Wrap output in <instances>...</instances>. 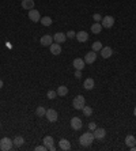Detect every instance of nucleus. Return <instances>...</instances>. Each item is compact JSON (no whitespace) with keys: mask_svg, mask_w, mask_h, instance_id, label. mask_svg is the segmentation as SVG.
<instances>
[{"mask_svg":"<svg viewBox=\"0 0 136 151\" xmlns=\"http://www.w3.org/2000/svg\"><path fill=\"white\" fill-rule=\"evenodd\" d=\"M131 151H136V146H132V147H129Z\"/></svg>","mask_w":136,"mask_h":151,"instance_id":"f704fd0d","label":"nucleus"},{"mask_svg":"<svg viewBox=\"0 0 136 151\" xmlns=\"http://www.w3.org/2000/svg\"><path fill=\"white\" fill-rule=\"evenodd\" d=\"M42 143H44V146H46V147L49 148L50 146H53L55 140H53V138H52V136H45V138L42 139Z\"/></svg>","mask_w":136,"mask_h":151,"instance_id":"4be33fe9","label":"nucleus"},{"mask_svg":"<svg viewBox=\"0 0 136 151\" xmlns=\"http://www.w3.org/2000/svg\"><path fill=\"white\" fill-rule=\"evenodd\" d=\"M40 42L42 46H50V45L53 44V37H50V36H42L41 40H40Z\"/></svg>","mask_w":136,"mask_h":151,"instance_id":"9b49d317","label":"nucleus"},{"mask_svg":"<svg viewBox=\"0 0 136 151\" xmlns=\"http://www.w3.org/2000/svg\"><path fill=\"white\" fill-rule=\"evenodd\" d=\"M91 32H93L94 34H99V33L102 32V25L98 23V22L93 23V25H91Z\"/></svg>","mask_w":136,"mask_h":151,"instance_id":"aec40b11","label":"nucleus"},{"mask_svg":"<svg viewBox=\"0 0 136 151\" xmlns=\"http://www.w3.org/2000/svg\"><path fill=\"white\" fill-rule=\"evenodd\" d=\"M102 48H104V46H102V44H101V41H95V42L93 44V50L94 52H98V50H101Z\"/></svg>","mask_w":136,"mask_h":151,"instance_id":"a878e982","label":"nucleus"},{"mask_svg":"<svg viewBox=\"0 0 136 151\" xmlns=\"http://www.w3.org/2000/svg\"><path fill=\"white\" fill-rule=\"evenodd\" d=\"M46 150H48L46 146H37L36 147V151H46Z\"/></svg>","mask_w":136,"mask_h":151,"instance_id":"c756f323","label":"nucleus"},{"mask_svg":"<svg viewBox=\"0 0 136 151\" xmlns=\"http://www.w3.org/2000/svg\"><path fill=\"white\" fill-rule=\"evenodd\" d=\"M67 37L68 38H75V37H76V33H75L74 30H69V32L67 33Z\"/></svg>","mask_w":136,"mask_h":151,"instance_id":"c85d7f7f","label":"nucleus"},{"mask_svg":"<svg viewBox=\"0 0 136 151\" xmlns=\"http://www.w3.org/2000/svg\"><path fill=\"white\" fill-rule=\"evenodd\" d=\"M101 25H102V27L110 29L112 26L114 25V18H113V16H110V15L104 16V18H102V22H101Z\"/></svg>","mask_w":136,"mask_h":151,"instance_id":"423d86ee","label":"nucleus"},{"mask_svg":"<svg viewBox=\"0 0 136 151\" xmlns=\"http://www.w3.org/2000/svg\"><path fill=\"white\" fill-rule=\"evenodd\" d=\"M97 128V124L95 123H88V131H94Z\"/></svg>","mask_w":136,"mask_h":151,"instance_id":"7c9ffc66","label":"nucleus"},{"mask_svg":"<svg viewBox=\"0 0 136 151\" xmlns=\"http://www.w3.org/2000/svg\"><path fill=\"white\" fill-rule=\"evenodd\" d=\"M85 60L83 59H79V57H76L74 61H72V65L75 67V69H79V71H82V69L85 68Z\"/></svg>","mask_w":136,"mask_h":151,"instance_id":"1a4fd4ad","label":"nucleus"},{"mask_svg":"<svg viewBox=\"0 0 136 151\" xmlns=\"http://www.w3.org/2000/svg\"><path fill=\"white\" fill-rule=\"evenodd\" d=\"M22 7H23L25 10L34 8V0H22Z\"/></svg>","mask_w":136,"mask_h":151,"instance_id":"6ab92c4d","label":"nucleus"},{"mask_svg":"<svg viewBox=\"0 0 136 151\" xmlns=\"http://www.w3.org/2000/svg\"><path fill=\"white\" fill-rule=\"evenodd\" d=\"M41 23L44 26H50L52 25V18L50 16H44V18H41Z\"/></svg>","mask_w":136,"mask_h":151,"instance_id":"393cba45","label":"nucleus"},{"mask_svg":"<svg viewBox=\"0 0 136 151\" xmlns=\"http://www.w3.org/2000/svg\"><path fill=\"white\" fill-rule=\"evenodd\" d=\"M93 18H94V20H95V22H99V20H102V18H101V15H99V14H94Z\"/></svg>","mask_w":136,"mask_h":151,"instance_id":"2f4dec72","label":"nucleus"},{"mask_svg":"<svg viewBox=\"0 0 136 151\" xmlns=\"http://www.w3.org/2000/svg\"><path fill=\"white\" fill-rule=\"evenodd\" d=\"M56 93H57V95H60V97H64V95L68 94V87L67 86H59Z\"/></svg>","mask_w":136,"mask_h":151,"instance_id":"412c9836","label":"nucleus"},{"mask_svg":"<svg viewBox=\"0 0 136 151\" xmlns=\"http://www.w3.org/2000/svg\"><path fill=\"white\" fill-rule=\"evenodd\" d=\"M48 150H50V151H55V150H56L55 144H53V146H50V147H49V148H48Z\"/></svg>","mask_w":136,"mask_h":151,"instance_id":"72a5a7b5","label":"nucleus"},{"mask_svg":"<svg viewBox=\"0 0 136 151\" xmlns=\"http://www.w3.org/2000/svg\"><path fill=\"white\" fill-rule=\"evenodd\" d=\"M29 19H30L31 22H40V20H41L40 11H37L36 8H31V10H29Z\"/></svg>","mask_w":136,"mask_h":151,"instance_id":"39448f33","label":"nucleus"},{"mask_svg":"<svg viewBox=\"0 0 136 151\" xmlns=\"http://www.w3.org/2000/svg\"><path fill=\"white\" fill-rule=\"evenodd\" d=\"M75 78H76V79H81V78H82V72L79 71V69H76V71H75Z\"/></svg>","mask_w":136,"mask_h":151,"instance_id":"473e14b6","label":"nucleus"},{"mask_svg":"<svg viewBox=\"0 0 136 151\" xmlns=\"http://www.w3.org/2000/svg\"><path fill=\"white\" fill-rule=\"evenodd\" d=\"M53 40H55L57 44H63V42L67 40V36H65L64 33H56L55 36H53Z\"/></svg>","mask_w":136,"mask_h":151,"instance_id":"2eb2a0df","label":"nucleus"},{"mask_svg":"<svg viewBox=\"0 0 136 151\" xmlns=\"http://www.w3.org/2000/svg\"><path fill=\"white\" fill-rule=\"evenodd\" d=\"M85 105H86V100H85L83 95H76L74 98V101H72V106L76 110H82L85 107Z\"/></svg>","mask_w":136,"mask_h":151,"instance_id":"f03ea898","label":"nucleus"},{"mask_svg":"<svg viewBox=\"0 0 136 151\" xmlns=\"http://www.w3.org/2000/svg\"><path fill=\"white\" fill-rule=\"evenodd\" d=\"M82 127H83V123L79 117H72L71 119V128L75 129V131H81Z\"/></svg>","mask_w":136,"mask_h":151,"instance_id":"20e7f679","label":"nucleus"},{"mask_svg":"<svg viewBox=\"0 0 136 151\" xmlns=\"http://www.w3.org/2000/svg\"><path fill=\"white\" fill-rule=\"evenodd\" d=\"M95 60H97V53H95L94 50H91V52L86 53V56H85V63H87V64H93Z\"/></svg>","mask_w":136,"mask_h":151,"instance_id":"6e6552de","label":"nucleus"},{"mask_svg":"<svg viewBox=\"0 0 136 151\" xmlns=\"http://www.w3.org/2000/svg\"><path fill=\"white\" fill-rule=\"evenodd\" d=\"M125 144L128 146V147H132V146L136 144V138L133 135H128L127 138H125Z\"/></svg>","mask_w":136,"mask_h":151,"instance_id":"a211bd4d","label":"nucleus"},{"mask_svg":"<svg viewBox=\"0 0 136 151\" xmlns=\"http://www.w3.org/2000/svg\"><path fill=\"white\" fill-rule=\"evenodd\" d=\"M14 142V146H17V147H20V146L25 143V139L22 138V136H17V138L13 140Z\"/></svg>","mask_w":136,"mask_h":151,"instance_id":"5701e85b","label":"nucleus"},{"mask_svg":"<svg viewBox=\"0 0 136 151\" xmlns=\"http://www.w3.org/2000/svg\"><path fill=\"white\" fill-rule=\"evenodd\" d=\"M94 135L91 132H85L82 135L81 138H79V143L82 146H85V147H88V146H91V143L94 142Z\"/></svg>","mask_w":136,"mask_h":151,"instance_id":"f257e3e1","label":"nucleus"},{"mask_svg":"<svg viewBox=\"0 0 136 151\" xmlns=\"http://www.w3.org/2000/svg\"><path fill=\"white\" fill-rule=\"evenodd\" d=\"M50 53L52 55H55V56H59L60 53H61V46H60V44H52L50 45Z\"/></svg>","mask_w":136,"mask_h":151,"instance_id":"ddd939ff","label":"nucleus"},{"mask_svg":"<svg viewBox=\"0 0 136 151\" xmlns=\"http://www.w3.org/2000/svg\"><path fill=\"white\" fill-rule=\"evenodd\" d=\"M36 114H37L38 117H42V116L46 114V109H45L44 106H38L37 109H36Z\"/></svg>","mask_w":136,"mask_h":151,"instance_id":"b1692460","label":"nucleus"},{"mask_svg":"<svg viewBox=\"0 0 136 151\" xmlns=\"http://www.w3.org/2000/svg\"><path fill=\"white\" fill-rule=\"evenodd\" d=\"M76 40L79 41V42H86L87 40H88V34H87L86 32H79V33H76Z\"/></svg>","mask_w":136,"mask_h":151,"instance_id":"dca6fc26","label":"nucleus"},{"mask_svg":"<svg viewBox=\"0 0 136 151\" xmlns=\"http://www.w3.org/2000/svg\"><path fill=\"white\" fill-rule=\"evenodd\" d=\"M3 87V80H1V79H0V88Z\"/></svg>","mask_w":136,"mask_h":151,"instance_id":"c9c22d12","label":"nucleus"},{"mask_svg":"<svg viewBox=\"0 0 136 151\" xmlns=\"http://www.w3.org/2000/svg\"><path fill=\"white\" fill-rule=\"evenodd\" d=\"M20 1H22V0H20Z\"/></svg>","mask_w":136,"mask_h":151,"instance_id":"4c0bfd02","label":"nucleus"},{"mask_svg":"<svg viewBox=\"0 0 136 151\" xmlns=\"http://www.w3.org/2000/svg\"><path fill=\"white\" fill-rule=\"evenodd\" d=\"M133 116H135V117H136V107H135V109H133Z\"/></svg>","mask_w":136,"mask_h":151,"instance_id":"e433bc0d","label":"nucleus"},{"mask_svg":"<svg viewBox=\"0 0 136 151\" xmlns=\"http://www.w3.org/2000/svg\"><path fill=\"white\" fill-rule=\"evenodd\" d=\"M46 119H48V121H50V123H55V121H57V119H59V113L56 112L55 109H48V110H46Z\"/></svg>","mask_w":136,"mask_h":151,"instance_id":"0eeeda50","label":"nucleus"},{"mask_svg":"<svg viewBox=\"0 0 136 151\" xmlns=\"http://www.w3.org/2000/svg\"><path fill=\"white\" fill-rule=\"evenodd\" d=\"M82 110H83V113H85V116H87V117L93 114V109H91L90 106H86V105H85V107H83Z\"/></svg>","mask_w":136,"mask_h":151,"instance_id":"bb28decb","label":"nucleus"},{"mask_svg":"<svg viewBox=\"0 0 136 151\" xmlns=\"http://www.w3.org/2000/svg\"><path fill=\"white\" fill-rule=\"evenodd\" d=\"M59 147H60L63 151H68L69 148H71V143L68 142L67 139H60V142H59Z\"/></svg>","mask_w":136,"mask_h":151,"instance_id":"4468645a","label":"nucleus"},{"mask_svg":"<svg viewBox=\"0 0 136 151\" xmlns=\"http://www.w3.org/2000/svg\"><path fill=\"white\" fill-rule=\"evenodd\" d=\"M93 135L95 139H104L106 136V131L104 128H95L93 131Z\"/></svg>","mask_w":136,"mask_h":151,"instance_id":"9d476101","label":"nucleus"},{"mask_svg":"<svg viewBox=\"0 0 136 151\" xmlns=\"http://www.w3.org/2000/svg\"><path fill=\"white\" fill-rule=\"evenodd\" d=\"M112 55H113V49H112L110 46H105V48L101 49V56L104 57V59H109Z\"/></svg>","mask_w":136,"mask_h":151,"instance_id":"f8f14e48","label":"nucleus"},{"mask_svg":"<svg viewBox=\"0 0 136 151\" xmlns=\"http://www.w3.org/2000/svg\"><path fill=\"white\" fill-rule=\"evenodd\" d=\"M46 97H48L49 100H55L56 97H57V93H56L55 90H49V91H48V94H46Z\"/></svg>","mask_w":136,"mask_h":151,"instance_id":"cd10ccee","label":"nucleus"},{"mask_svg":"<svg viewBox=\"0 0 136 151\" xmlns=\"http://www.w3.org/2000/svg\"><path fill=\"white\" fill-rule=\"evenodd\" d=\"M13 144H14V142L10 138H3L0 140V148L3 151L11 150V148H13Z\"/></svg>","mask_w":136,"mask_h":151,"instance_id":"7ed1b4c3","label":"nucleus"},{"mask_svg":"<svg viewBox=\"0 0 136 151\" xmlns=\"http://www.w3.org/2000/svg\"><path fill=\"white\" fill-rule=\"evenodd\" d=\"M94 84H95L94 79H91V78H87L86 80L83 82V87L86 88V90H93V88H94Z\"/></svg>","mask_w":136,"mask_h":151,"instance_id":"f3484780","label":"nucleus"}]
</instances>
